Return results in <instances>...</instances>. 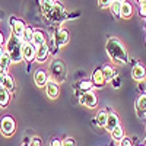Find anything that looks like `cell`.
Instances as JSON below:
<instances>
[{"label":"cell","mask_w":146,"mask_h":146,"mask_svg":"<svg viewBox=\"0 0 146 146\" xmlns=\"http://www.w3.org/2000/svg\"><path fill=\"white\" fill-rule=\"evenodd\" d=\"M7 75L6 72H3V70H0V88L3 86V80H5V76Z\"/></svg>","instance_id":"35"},{"label":"cell","mask_w":146,"mask_h":146,"mask_svg":"<svg viewBox=\"0 0 146 146\" xmlns=\"http://www.w3.org/2000/svg\"><path fill=\"white\" fill-rule=\"evenodd\" d=\"M10 25H12V34L16 35L18 38H22L23 32L27 29V25L23 23L21 19H16V18H10Z\"/></svg>","instance_id":"9"},{"label":"cell","mask_w":146,"mask_h":146,"mask_svg":"<svg viewBox=\"0 0 146 146\" xmlns=\"http://www.w3.org/2000/svg\"><path fill=\"white\" fill-rule=\"evenodd\" d=\"M118 146H133V143H131V140H130L129 137H124V139L120 140Z\"/></svg>","instance_id":"31"},{"label":"cell","mask_w":146,"mask_h":146,"mask_svg":"<svg viewBox=\"0 0 146 146\" xmlns=\"http://www.w3.org/2000/svg\"><path fill=\"white\" fill-rule=\"evenodd\" d=\"M105 50H107V54L113 63H117V64H127L129 63V54H127L126 47L115 36H110L107 40Z\"/></svg>","instance_id":"1"},{"label":"cell","mask_w":146,"mask_h":146,"mask_svg":"<svg viewBox=\"0 0 146 146\" xmlns=\"http://www.w3.org/2000/svg\"><path fill=\"white\" fill-rule=\"evenodd\" d=\"M48 54H50V48H48L47 44H42L40 47H36V54H35V60H36V63H44Z\"/></svg>","instance_id":"12"},{"label":"cell","mask_w":146,"mask_h":146,"mask_svg":"<svg viewBox=\"0 0 146 146\" xmlns=\"http://www.w3.org/2000/svg\"><path fill=\"white\" fill-rule=\"evenodd\" d=\"M140 146H143V145H140Z\"/></svg>","instance_id":"43"},{"label":"cell","mask_w":146,"mask_h":146,"mask_svg":"<svg viewBox=\"0 0 146 146\" xmlns=\"http://www.w3.org/2000/svg\"><path fill=\"white\" fill-rule=\"evenodd\" d=\"M22 146H29V145H22Z\"/></svg>","instance_id":"41"},{"label":"cell","mask_w":146,"mask_h":146,"mask_svg":"<svg viewBox=\"0 0 146 146\" xmlns=\"http://www.w3.org/2000/svg\"><path fill=\"white\" fill-rule=\"evenodd\" d=\"M121 3H123V2H117V0H114V2L111 3V6H110V10H111V13H113V15H115V16H120Z\"/></svg>","instance_id":"26"},{"label":"cell","mask_w":146,"mask_h":146,"mask_svg":"<svg viewBox=\"0 0 146 146\" xmlns=\"http://www.w3.org/2000/svg\"><path fill=\"white\" fill-rule=\"evenodd\" d=\"M117 2H126V0H117Z\"/></svg>","instance_id":"39"},{"label":"cell","mask_w":146,"mask_h":146,"mask_svg":"<svg viewBox=\"0 0 146 146\" xmlns=\"http://www.w3.org/2000/svg\"><path fill=\"white\" fill-rule=\"evenodd\" d=\"M35 54H36V47L32 42H23V45H22V60L32 62V60H35Z\"/></svg>","instance_id":"8"},{"label":"cell","mask_w":146,"mask_h":146,"mask_svg":"<svg viewBox=\"0 0 146 146\" xmlns=\"http://www.w3.org/2000/svg\"><path fill=\"white\" fill-rule=\"evenodd\" d=\"M92 82H94V86L96 88H102L105 85V76L102 73V69H96L94 73H92Z\"/></svg>","instance_id":"15"},{"label":"cell","mask_w":146,"mask_h":146,"mask_svg":"<svg viewBox=\"0 0 146 146\" xmlns=\"http://www.w3.org/2000/svg\"><path fill=\"white\" fill-rule=\"evenodd\" d=\"M145 91H146V83H145Z\"/></svg>","instance_id":"40"},{"label":"cell","mask_w":146,"mask_h":146,"mask_svg":"<svg viewBox=\"0 0 146 146\" xmlns=\"http://www.w3.org/2000/svg\"><path fill=\"white\" fill-rule=\"evenodd\" d=\"M96 124H98L100 127H105L107 126V120H108V111H105V110H102V111H100L98 114H96Z\"/></svg>","instance_id":"21"},{"label":"cell","mask_w":146,"mask_h":146,"mask_svg":"<svg viewBox=\"0 0 146 146\" xmlns=\"http://www.w3.org/2000/svg\"><path fill=\"white\" fill-rule=\"evenodd\" d=\"M50 73H51V79L56 80L57 83H62L67 78V69L64 63L58 58H54L51 64H50Z\"/></svg>","instance_id":"3"},{"label":"cell","mask_w":146,"mask_h":146,"mask_svg":"<svg viewBox=\"0 0 146 146\" xmlns=\"http://www.w3.org/2000/svg\"><path fill=\"white\" fill-rule=\"evenodd\" d=\"M62 146H76V142L72 137H66V139L62 140Z\"/></svg>","instance_id":"30"},{"label":"cell","mask_w":146,"mask_h":146,"mask_svg":"<svg viewBox=\"0 0 146 146\" xmlns=\"http://www.w3.org/2000/svg\"><path fill=\"white\" fill-rule=\"evenodd\" d=\"M131 78L136 82H142L146 78V69L142 64H135L131 67Z\"/></svg>","instance_id":"13"},{"label":"cell","mask_w":146,"mask_h":146,"mask_svg":"<svg viewBox=\"0 0 146 146\" xmlns=\"http://www.w3.org/2000/svg\"><path fill=\"white\" fill-rule=\"evenodd\" d=\"M113 2H114V0H98V5H100L101 9H107V7L111 6Z\"/></svg>","instance_id":"29"},{"label":"cell","mask_w":146,"mask_h":146,"mask_svg":"<svg viewBox=\"0 0 146 146\" xmlns=\"http://www.w3.org/2000/svg\"><path fill=\"white\" fill-rule=\"evenodd\" d=\"M79 102L88 108H95L96 104H98V98H96V94L94 91H88V92H83L80 95Z\"/></svg>","instance_id":"6"},{"label":"cell","mask_w":146,"mask_h":146,"mask_svg":"<svg viewBox=\"0 0 146 146\" xmlns=\"http://www.w3.org/2000/svg\"><path fill=\"white\" fill-rule=\"evenodd\" d=\"M2 88H5L7 92H13V89H15V82H13V79H12L10 75H6V76H5L3 86H2Z\"/></svg>","instance_id":"22"},{"label":"cell","mask_w":146,"mask_h":146,"mask_svg":"<svg viewBox=\"0 0 146 146\" xmlns=\"http://www.w3.org/2000/svg\"><path fill=\"white\" fill-rule=\"evenodd\" d=\"M22 45H23V41L18 38L16 35L12 34L9 36V40L6 42V53L12 58V63H19L22 60Z\"/></svg>","instance_id":"2"},{"label":"cell","mask_w":146,"mask_h":146,"mask_svg":"<svg viewBox=\"0 0 146 146\" xmlns=\"http://www.w3.org/2000/svg\"><path fill=\"white\" fill-rule=\"evenodd\" d=\"M102 73H104L107 82H111V80L117 76V75H115V70H114V67H113L111 64H105V66L102 67Z\"/></svg>","instance_id":"19"},{"label":"cell","mask_w":146,"mask_h":146,"mask_svg":"<svg viewBox=\"0 0 146 146\" xmlns=\"http://www.w3.org/2000/svg\"><path fill=\"white\" fill-rule=\"evenodd\" d=\"M45 92H47V96L50 100H56L58 98V94H60V88H58V83L53 79H50L45 85Z\"/></svg>","instance_id":"10"},{"label":"cell","mask_w":146,"mask_h":146,"mask_svg":"<svg viewBox=\"0 0 146 146\" xmlns=\"http://www.w3.org/2000/svg\"><path fill=\"white\" fill-rule=\"evenodd\" d=\"M10 63H12V58L9 57V54H7V53H5V54H3V57L0 58V70L6 72V70L9 69Z\"/></svg>","instance_id":"24"},{"label":"cell","mask_w":146,"mask_h":146,"mask_svg":"<svg viewBox=\"0 0 146 146\" xmlns=\"http://www.w3.org/2000/svg\"><path fill=\"white\" fill-rule=\"evenodd\" d=\"M15 129H16V124H15V120L12 118L10 115H6L2 118L0 121V130H2V135L9 137L15 133Z\"/></svg>","instance_id":"5"},{"label":"cell","mask_w":146,"mask_h":146,"mask_svg":"<svg viewBox=\"0 0 146 146\" xmlns=\"http://www.w3.org/2000/svg\"><path fill=\"white\" fill-rule=\"evenodd\" d=\"M0 19H2V15H0Z\"/></svg>","instance_id":"42"},{"label":"cell","mask_w":146,"mask_h":146,"mask_svg":"<svg viewBox=\"0 0 146 146\" xmlns=\"http://www.w3.org/2000/svg\"><path fill=\"white\" fill-rule=\"evenodd\" d=\"M50 146H62V140L60 139H51Z\"/></svg>","instance_id":"34"},{"label":"cell","mask_w":146,"mask_h":146,"mask_svg":"<svg viewBox=\"0 0 146 146\" xmlns=\"http://www.w3.org/2000/svg\"><path fill=\"white\" fill-rule=\"evenodd\" d=\"M45 16H47L48 19H51L53 22H62V21H64V19L67 18V13H66L64 7L60 5V3L56 2V3L53 5V7L45 13Z\"/></svg>","instance_id":"4"},{"label":"cell","mask_w":146,"mask_h":146,"mask_svg":"<svg viewBox=\"0 0 146 146\" xmlns=\"http://www.w3.org/2000/svg\"><path fill=\"white\" fill-rule=\"evenodd\" d=\"M29 146H41V140H40V137H32Z\"/></svg>","instance_id":"32"},{"label":"cell","mask_w":146,"mask_h":146,"mask_svg":"<svg viewBox=\"0 0 146 146\" xmlns=\"http://www.w3.org/2000/svg\"><path fill=\"white\" fill-rule=\"evenodd\" d=\"M32 34H34L32 28L27 27V29H25V32H23V35H22L21 40H22L23 42H32Z\"/></svg>","instance_id":"27"},{"label":"cell","mask_w":146,"mask_h":146,"mask_svg":"<svg viewBox=\"0 0 146 146\" xmlns=\"http://www.w3.org/2000/svg\"><path fill=\"white\" fill-rule=\"evenodd\" d=\"M111 83H113V86H114V88H120V79H118L117 76L111 80Z\"/></svg>","instance_id":"36"},{"label":"cell","mask_w":146,"mask_h":146,"mask_svg":"<svg viewBox=\"0 0 146 146\" xmlns=\"http://www.w3.org/2000/svg\"><path fill=\"white\" fill-rule=\"evenodd\" d=\"M32 44L35 47H40V45L45 44V34L40 29H35L32 34Z\"/></svg>","instance_id":"17"},{"label":"cell","mask_w":146,"mask_h":146,"mask_svg":"<svg viewBox=\"0 0 146 146\" xmlns=\"http://www.w3.org/2000/svg\"><path fill=\"white\" fill-rule=\"evenodd\" d=\"M136 111L139 114L146 113V94H142L136 101Z\"/></svg>","instance_id":"20"},{"label":"cell","mask_w":146,"mask_h":146,"mask_svg":"<svg viewBox=\"0 0 146 146\" xmlns=\"http://www.w3.org/2000/svg\"><path fill=\"white\" fill-rule=\"evenodd\" d=\"M133 15V6L129 2H123L121 3V9H120V18L123 19H129Z\"/></svg>","instance_id":"16"},{"label":"cell","mask_w":146,"mask_h":146,"mask_svg":"<svg viewBox=\"0 0 146 146\" xmlns=\"http://www.w3.org/2000/svg\"><path fill=\"white\" fill-rule=\"evenodd\" d=\"M117 126H120V118H118V115H117L115 113H113V111H110V113H108V120H107V126H105L107 131L111 133Z\"/></svg>","instance_id":"14"},{"label":"cell","mask_w":146,"mask_h":146,"mask_svg":"<svg viewBox=\"0 0 146 146\" xmlns=\"http://www.w3.org/2000/svg\"><path fill=\"white\" fill-rule=\"evenodd\" d=\"M2 44H3V34L0 32V45H2Z\"/></svg>","instance_id":"37"},{"label":"cell","mask_w":146,"mask_h":146,"mask_svg":"<svg viewBox=\"0 0 146 146\" xmlns=\"http://www.w3.org/2000/svg\"><path fill=\"white\" fill-rule=\"evenodd\" d=\"M54 3H56L54 0H41V9H42V12H44V15L53 7Z\"/></svg>","instance_id":"28"},{"label":"cell","mask_w":146,"mask_h":146,"mask_svg":"<svg viewBox=\"0 0 146 146\" xmlns=\"http://www.w3.org/2000/svg\"><path fill=\"white\" fill-rule=\"evenodd\" d=\"M3 54H5V51L2 50V47H0V58H2V57H3Z\"/></svg>","instance_id":"38"},{"label":"cell","mask_w":146,"mask_h":146,"mask_svg":"<svg viewBox=\"0 0 146 146\" xmlns=\"http://www.w3.org/2000/svg\"><path fill=\"white\" fill-rule=\"evenodd\" d=\"M48 80H50V79H48V73H47L44 69H38V70L35 72L34 82H35V85H36L38 88H44Z\"/></svg>","instance_id":"11"},{"label":"cell","mask_w":146,"mask_h":146,"mask_svg":"<svg viewBox=\"0 0 146 146\" xmlns=\"http://www.w3.org/2000/svg\"><path fill=\"white\" fill-rule=\"evenodd\" d=\"M70 40V35L66 29H58L53 34V44L56 47H64Z\"/></svg>","instance_id":"7"},{"label":"cell","mask_w":146,"mask_h":146,"mask_svg":"<svg viewBox=\"0 0 146 146\" xmlns=\"http://www.w3.org/2000/svg\"><path fill=\"white\" fill-rule=\"evenodd\" d=\"M111 137H113V140H115V142H120L121 139H124V130H123V127L117 126V127L111 131Z\"/></svg>","instance_id":"23"},{"label":"cell","mask_w":146,"mask_h":146,"mask_svg":"<svg viewBox=\"0 0 146 146\" xmlns=\"http://www.w3.org/2000/svg\"><path fill=\"white\" fill-rule=\"evenodd\" d=\"M10 102V92L5 88H0V108H6Z\"/></svg>","instance_id":"18"},{"label":"cell","mask_w":146,"mask_h":146,"mask_svg":"<svg viewBox=\"0 0 146 146\" xmlns=\"http://www.w3.org/2000/svg\"><path fill=\"white\" fill-rule=\"evenodd\" d=\"M92 88H94V82H92V80H82V82L79 83V89H80L82 92L92 91Z\"/></svg>","instance_id":"25"},{"label":"cell","mask_w":146,"mask_h":146,"mask_svg":"<svg viewBox=\"0 0 146 146\" xmlns=\"http://www.w3.org/2000/svg\"><path fill=\"white\" fill-rule=\"evenodd\" d=\"M139 12L143 18H146V3H140V7H139Z\"/></svg>","instance_id":"33"}]
</instances>
